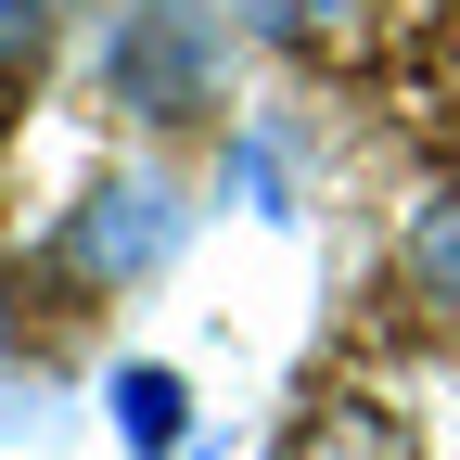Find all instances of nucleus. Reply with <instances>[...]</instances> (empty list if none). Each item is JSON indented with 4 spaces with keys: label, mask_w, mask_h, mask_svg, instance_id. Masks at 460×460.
Masks as SVG:
<instances>
[{
    "label": "nucleus",
    "mask_w": 460,
    "mask_h": 460,
    "mask_svg": "<svg viewBox=\"0 0 460 460\" xmlns=\"http://www.w3.org/2000/svg\"><path fill=\"white\" fill-rule=\"evenodd\" d=\"M281 460H410V422L384 396H320V410L281 435Z\"/></svg>",
    "instance_id": "7ed1b4c3"
},
{
    "label": "nucleus",
    "mask_w": 460,
    "mask_h": 460,
    "mask_svg": "<svg viewBox=\"0 0 460 460\" xmlns=\"http://www.w3.org/2000/svg\"><path fill=\"white\" fill-rule=\"evenodd\" d=\"M243 26L295 39V51H345V39L371 26V0H243Z\"/></svg>",
    "instance_id": "39448f33"
},
{
    "label": "nucleus",
    "mask_w": 460,
    "mask_h": 460,
    "mask_svg": "<svg viewBox=\"0 0 460 460\" xmlns=\"http://www.w3.org/2000/svg\"><path fill=\"white\" fill-rule=\"evenodd\" d=\"M115 90H128L141 115H192L205 102V26H192V0H154L141 39H115Z\"/></svg>",
    "instance_id": "f257e3e1"
},
{
    "label": "nucleus",
    "mask_w": 460,
    "mask_h": 460,
    "mask_svg": "<svg viewBox=\"0 0 460 460\" xmlns=\"http://www.w3.org/2000/svg\"><path fill=\"white\" fill-rule=\"evenodd\" d=\"M115 435H128L141 460L180 447V371H115Z\"/></svg>",
    "instance_id": "20e7f679"
},
{
    "label": "nucleus",
    "mask_w": 460,
    "mask_h": 460,
    "mask_svg": "<svg viewBox=\"0 0 460 460\" xmlns=\"http://www.w3.org/2000/svg\"><path fill=\"white\" fill-rule=\"evenodd\" d=\"M166 243H180V205H166V180L90 192V217H77V269H90V281H128V269H154Z\"/></svg>",
    "instance_id": "f03ea898"
},
{
    "label": "nucleus",
    "mask_w": 460,
    "mask_h": 460,
    "mask_svg": "<svg viewBox=\"0 0 460 460\" xmlns=\"http://www.w3.org/2000/svg\"><path fill=\"white\" fill-rule=\"evenodd\" d=\"M39 26H51L39 0H0V65H39Z\"/></svg>",
    "instance_id": "0eeeda50"
},
{
    "label": "nucleus",
    "mask_w": 460,
    "mask_h": 460,
    "mask_svg": "<svg viewBox=\"0 0 460 460\" xmlns=\"http://www.w3.org/2000/svg\"><path fill=\"white\" fill-rule=\"evenodd\" d=\"M410 269H422L435 295L460 307V192H435V205H422V230H410Z\"/></svg>",
    "instance_id": "423d86ee"
}]
</instances>
